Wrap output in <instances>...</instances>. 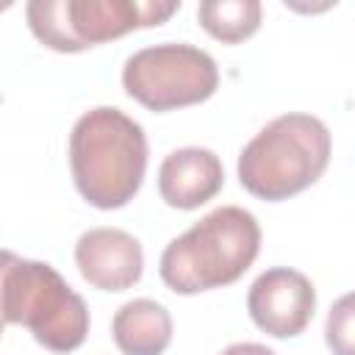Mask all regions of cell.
Masks as SVG:
<instances>
[{"instance_id":"obj_11","label":"cell","mask_w":355,"mask_h":355,"mask_svg":"<svg viewBox=\"0 0 355 355\" xmlns=\"http://www.w3.org/2000/svg\"><path fill=\"white\" fill-rule=\"evenodd\" d=\"M200 25L219 42L236 44L250 39L261 28L258 0H205L197 8Z\"/></svg>"},{"instance_id":"obj_5","label":"cell","mask_w":355,"mask_h":355,"mask_svg":"<svg viewBox=\"0 0 355 355\" xmlns=\"http://www.w3.org/2000/svg\"><path fill=\"white\" fill-rule=\"evenodd\" d=\"M178 6L175 0H31L25 17L50 50L80 53L136 28L161 25Z\"/></svg>"},{"instance_id":"obj_12","label":"cell","mask_w":355,"mask_h":355,"mask_svg":"<svg viewBox=\"0 0 355 355\" xmlns=\"http://www.w3.org/2000/svg\"><path fill=\"white\" fill-rule=\"evenodd\" d=\"M324 338L333 355H355V291L333 302L324 324Z\"/></svg>"},{"instance_id":"obj_7","label":"cell","mask_w":355,"mask_h":355,"mask_svg":"<svg viewBox=\"0 0 355 355\" xmlns=\"http://www.w3.org/2000/svg\"><path fill=\"white\" fill-rule=\"evenodd\" d=\"M313 308L316 291L311 280L288 266L266 269L263 275H258L247 294V311L252 322L275 338L300 336L308 327Z\"/></svg>"},{"instance_id":"obj_8","label":"cell","mask_w":355,"mask_h":355,"mask_svg":"<svg viewBox=\"0 0 355 355\" xmlns=\"http://www.w3.org/2000/svg\"><path fill=\"white\" fill-rule=\"evenodd\" d=\"M75 263L86 283L103 291H125L141 277V244L119 227H92L75 244Z\"/></svg>"},{"instance_id":"obj_10","label":"cell","mask_w":355,"mask_h":355,"mask_svg":"<svg viewBox=\"0 0 355 355\" xmlns=\"http://www.w3.org/2000/svg\"><path fill=\"white\" fill-rule=\"evenodd\" d=\"M111 333L125 355H161L172 341V316L155 300H130L114 313Z\"/></svg>"},{"instance_id":"obj_9","label":"cell","mask_w":355,"mask_h":355,"mask_svg":"<svg viewBox=\"0 0 355 355\" xmlns=\"http://www.w3.org/2000/svg\"><path fill=\"white\" fill-rule=\"evenodd\" d=\"M225 183V169L216 153L205 147H183L164 158L158 169V191L166 205L191 211L208 202Z\"/></svg>"},{"instance_id":"obj_4","label":"cell","mask_w":355,"mask_h":355,"mask_svg":"<svg viewBox=\"0 0 355 355\" xmlns=\"http://www.w3.org/2000/svg\"><path fill=\"white\" fill-rule=\"evenodd\" d=\"M3 319L22 324L53 352H72L89 333V308L67 280L42 261L3 252Z\"/></svg>"},{"instance_id":"obj_3","label":"cell","mask_w":355,"mask_h":355,"mask_svg":"<svg viewBox=\"0 0 355 355\" xmlns=\"http://www.w3.org/2000/svg\"><path fill=\"white\" fill-rule=\"evenodd\" d=\"M330 130L311 114H283L255 133L239 155L241 186L261 200H288L322 178Z\"/></svg>"},{"instance_id":"obj_6","label":"cell","mask_w":355,"mask_h":355,"mask_svg":"<svg viewBox=\"0 0 355 355\" xmlns=\"http://www.w3.org/2000/svg\"><path fill=\"white\" fill-rule=\"evenodd\" d=\"M122 86L144 108L172 111L208 100L219 86V69L205 50L166 42L133 53L125 61Z\"/></svg>"},{"instance_id":"obj_13","label":"cell","mask_w":355,"mask_h":355,"mask_svg":"<svg viewBox=\"0 0 355 355\" xmlns=\"http://www.w3.org/2000/svg\"><path fill=\"white\" fill-rule=\"evenodd\" d=\"M222 355H275L269 347L263 344H252V341H241V344H230Z\"/></svg>"},{"instance_id":"obj_2","label":"cell","mask_w":355,"mask_h":355,"mask_svg":"<svg viewBox=\"0 0 355 355\" xmlns=\"http://www.w3.org/2000/svg\"><path fill=\"white\" fill-rule=\"evenodd\" d=\"M258 247V219L239 205H222L166 244L161 280L178 294L230 286L252 266Z\"/></svg>"},{"instance_id":"obj_1","label":"cell","mask_w":355,"mask_h":355,"mask_svg":"<svg viewBox=\"0 0 355 355\" xmlns=\"http://www.w3.org/2000/svg\"><path fill=\"white\" fill-rule=\"evenodd\" d=\"M69 166L83 200L103 211L122 208L144 180V128L114 105L86 111L69 133Z\"/></svg>"}]
</instances>
